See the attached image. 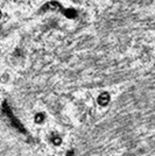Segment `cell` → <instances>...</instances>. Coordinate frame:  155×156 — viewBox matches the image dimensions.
Returning a JSON list of instances; mask_svg holds the SVG:
<instances>
[{
    "label": "cell",
    "mask_w": 155,
    "mask_h": 156,
    "mask_svg": "<svg viewBox=\"0 0 155 156\" xmlns=\"http://www.w3.org/2000/svg\"><path fill=\"white\" fill-rule=\"evenodd\" d=\"M47 12L61 13L62 15H64L67 19H75L78 15V13L74 8H65L61 2H58L57 0H49L41 6L40 13H47Z\"/></svg>",
    "instance_id": "6da1fadb"
},
{
    "label": "cell",
    "mask_w": 155,
    "mask_h": 156,
    "mask_svg": "<svg viewBox=\"0 0 155 156\" xmlns=\"http://www.w3.org/2000/svg\"><path fill=\"white\" fill-rule=\"evenodd\" d=\"M110 103V94L107 92H103L99 97H98V104L100 106H106Z\"/></svg>",
    "instance_id": "7a4b0ae2"
},
{
    "label": "cell",
    "mask_w": 155,
    "mask_h": 156,
    "mask_svg": "<svg viewBox=\"0 0 155 156\" xmlns=\"http://www.w3.org/2000/svg\"><path fill=\"white\" fill-rule=\"evenodd\" d=\"M52 142L55 143V144H59V143H61V139H59V137H54V139H52Z\"/></svg>",
    "instance_id": "3957f363"
},
{
    "label": "cell",
    "mask_w": 155,
    "mask_h": 156,
    "mask_svg": "<svg viewBox=\"0 0 155 156\" xmlns=\"http://www.w3.org/2000/svg\"><path fill=\"white\" fill-rule=\"evenodd\" d=\"M1 16H2V12H1V9H0V19H1Z\"/></svg>",
    "instance_id": "277c9868"
}]
</instances>
